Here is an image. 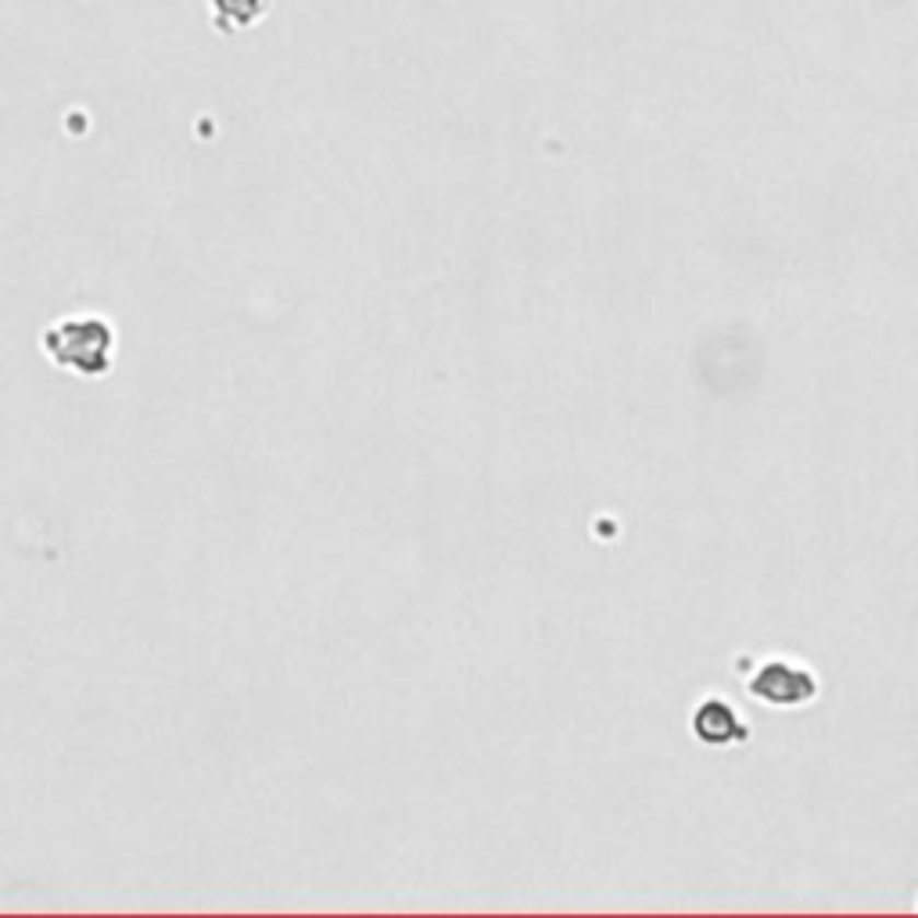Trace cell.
Instances as JSON below:
<instances>
[{"label":"cell","mask_w":918,"mask_h":918,"mask_svg":"<svg viewBox=\"0 0 918 918\" xmlns=\"http://www.w3.org/2000/svg\"><path fill=\"white\" fill-rule=\"evenodd\" d=\"M793 689L811 693V689H807V678L800 675V671H790L782 661L768 664L765 675L754 678V693H757V696H768V700H779V704H793V700H797Z\"/></svg>","instance_id":"cell-1"}]
</instances>
